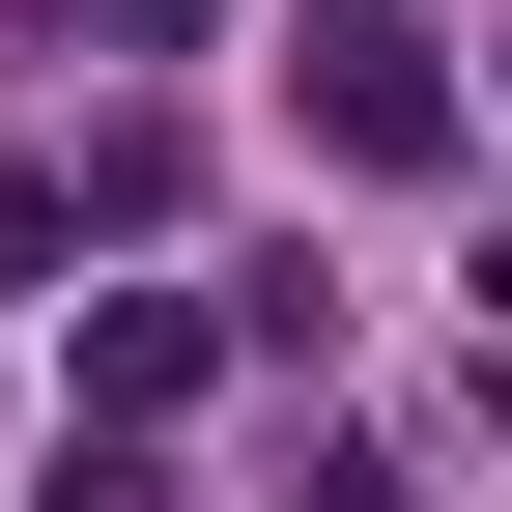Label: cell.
<instances>
[{
    "mask_svg": "<svg viewBox=\"0 0 512 512\" xmlns=\"http://www.w3.org/2000/svg\"><path fill=\"white\" fill-rule=\"evenodd\" d=\"M57 29H114V57H171V29H200V0H57Z\"/></svg>",
    "mask_w": 512,
    "mask_h": 512,
    "instance_id": "3957f363",
    "label": "cell"
},
{
    "mask_svg": "<svg viewBox=\"0 0 512 512\" xmlns=\"http://www.w3.org/2000/svg\"><path fill=\"white\" fill-rule=\"evenodd\" d=\"M228 342H256V313H171V285H114V313H86L57 370H86V427H171V399H200Z\"/></svg>",
    "mask_w": 512,
    "mask_h": 512,
    "instance_id": "7a4b0ae2",
    "label": "cell"
},
{
    "mask_svg": "<svg viewBox=\"0 0 512 512\" xmlns=\"http://www.w3.org/2000/svg\"><path fill=\"white\" fill-rule=\"evenodd\" d=\"M285 143L313 171H456V57H427L399 0H313L285 29Z\"/></svg>",
    "mask_w": 512,
    "mask_h": 512,
    "instance_id": "6da1fadb",
    "label": "cell"
},
{
    "mask_svg": "<svg viewBox=\"0 0 512 512\" xmlns=\"http://www.w3.org/2000/svg\"><path fill=\"white\" fill-rule=\"evenodd\" d=\"M484 313H512V228H484Z\"/></svg>",
    "mask_w": 512,
    "mask_h": 512,
    "instance_id": "277c9868",
    "label": "cell"
}]
</instances>
